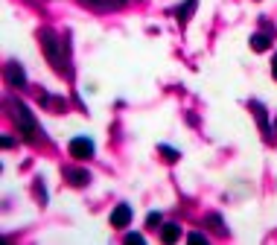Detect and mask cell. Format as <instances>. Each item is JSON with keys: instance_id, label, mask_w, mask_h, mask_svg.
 <instances>
[{"instance_id": "cell-14", "label": "cell", "mask_w": 277, "mask_h": 245, "mask_svg": "<svg viewBox=\"0 0 277 245\" xmlns=\"http://www.w3.org/2000/svg\"><path fill=\"white\" fill-rule=\"evenodd\" d=\"M146 225H149V228H158V225H161V213H149V216H146Z\"/></svg>"}, {"instance_id": "cell-13", "label": "cell", "mask_w": 277, "mask_h": 245, "mask_svg": "<svg viewBox=\"0 0 277 245\" xmlns=\"http://www.w3.org/2000/svg\"><path fill=\"white\" fill-rule=\"evenodd\" d=\"M128 245H143V233H126Z\"/></svg>"}, {"instance_id": "cell-8", "label": "cell", "mask_w": 277, "mask_h": 245, "mask_svg": "<svg viewBox=\"0 0 277 245\" xmlns=\"http://www.w3.org/2000/svg\"><path fill=\"white\" fill-rule=\"evenodd\" d=\"M196 6H198V0H187L184 6H178V9H175V18H178L181 23L190 21V18H193V12H196Z\"/></svg>"}, {"instance_id": "cell-9", "label": "cell", "mask_w": 277, "mask_h": 245, "mask_svg": "<svg viewBox=\"0 0 277 245\" xmlns=\"http://www.w3.org/2000/svg\"><path fill=\"white\" fill-rule=\"evenodd\" d=\"M268 47H271V38H268L266 32H257V35H251V50H257V53H266Z\"/></svg>"}, {"instance_id": "cell-6", "label": "cell", "mask_w": 277, "mask_h": 245, "mask_svg": "<svg viewBox=\"0 0 277 245\" xmlns=\"http://www.w3.org/2000/svg\"><path fill=\"white\" fill-rule=\"evenodd\" d=\"M82 6H91V9L96 12H108V9H114V6H123L126 0H79Z\"/></svg>"}, {"instance_id": "cell-16", "label": "cell", "mask_w": 277, "mask_h": 245, "mask_svg": "<svg viewBox=\"0 0 277 245\" xmlns=\"http://www.w3.org/2000/svg\"><path fill=\"white\" fill-rule=\"evenodd\" d=\"M271 73H274V79H277V56L271 58Z\"/></svg>"}, {"instance_id": "cell-4", "label": "cell", "mask_w": 277, "mask_h": 245, "mask_svg": "<svg viewBox=\"0 0 277 245\" xmlns=\"http://www.w3.org/2000/svg\"><path fill=\"white\" fill-rule=\"evenodd\" d=\"M6 82H9V85H15V88H23V85H26V73H23L21 64H15V61H9V64H6Z\"/></svg>"}, {"instance_id": "cell-7", "label": "cell", "mask_w": 277, "mask_h": 245, "mask_svg": "<svg viewBox=\"0 0 277 245\" xmlns=\"http://www.w3.org/2000/svg\"><path fill=\"white\" fill-rule=\"evenodd\" d=\"M64 178H67L73 187H85L88 181H91V175H88V169H64Z\"/></svg>"}, {"instance_id": "cell-3", "label": "cell", "mask_w": 277, "mask_h": 245, "mask_svg": "<svg viewBox=\"0 0 277 245\" xmlns=\"http://www.w3.org/2000/svg\"><path fill=\"white\" fill-rule=\"evenodd\" d=\"M67 152L76 158V161H88V158H93V140L88 137H73L70 140Z\"/></svg>"}, {"instance_id": "cell-1", "label": "cell", "mask_w": 277, "mask_h": 245, "mask_svg": "<svg viewBox=\"0 0 277 245\" xmlns=\"http://www.w3.org/2000/svg\"><path fill=\"white\" fill-rule=\"evenodd\" d=\"M9 114L15 120V126L21 128V134L26 140H38V123H35V117L29 114V108L23 102H9Z\"/></svg>"}, {"instance_id": "cell-2", "label": "cell", "mask_w": 277, "mask_h": 245, "mask_svg": "<svg viewBox=\"0 0 277 245\" xmlns=\"http://www.w3.org/2000/svg\"><path fill=\"white\" fill-rule=\"evenodd\" d=\"M38 41H41V47H44L50 64H53L58 73H64V70H67V64H64V58H61V44H58V35L53 32V29H41V32H38Z\"/></svg>"}, {"instance_id": "cell-11", "label": "cell", "mask_w": 277, "mask_h": 245, "mask_svg": "<svg viewBox=\"0 0 277 245\" xmlns=\"http://www.w3.org/2000/svg\"><path fill=\"white\" fill-rule=\"evenodd\" d=\"M251 111L257 114V123H260V128H263V131L268 134V117H266V108H263L260 102H251Z\"/></svg>"}, {"instance_id": "cell-5", "label": "cell", "mask_w": 277, "mask_h": 245, "mask_svg": "<svg viewBox=\"0 0 277 245\" xmlns=\"http://www.w3.org/2000/svg\"><path fill=\"white\" fill-rule=\"evenodd\" d=\"M128 222H131V207L128 204H117L114 213H111V225L123 231V228H128Z\"/></svg>"}, {"instance_id": "cell-12", "label": "cell", "mask_w": 277, "mask_h": 245, "mask_svg": "<svg viewBox=\"0 0 277 245\" xmlns=\"http://www.w3.org/2000/svg\"><path fill=\"white\" fill-rule=\"evenodd\" d=\"M158 152H161V155L166 158V161H178V152H175V149H169V146H161Z\"/></svg>"}, {"instance_id": "cell-10", "label": "cell", "mask_w": 277, "mask_h": 245, "mask_svg": "<svg viewBox=\"0 0 277 245\" xmlns=\"http://www.w3.org/2000/svg\"><path fill=\"white\" fill-rule=\"evenodd\" d=\"M161 239L163 242H175V239H181V228H178V225H163L161 228Z\"/></svg>"}, {"instance_id": "cell-17", "label": "cell", "mask_w": 277, "mask_h": 245, "mask_svg": "<svg viewBox=\"0 0 277 245\" xmlns=\"http://www.w3.org/2000/svg\"><path fill=\"white\" fill-rule=\"evenodd\" d=\"M274 128H277V120H274Z\"/></svg>"}, {"instance_id": "cell-15", "label": "cell", "mask_w": 277, "mask_h": 245, "mask_svg": "<svg viewBox=\"0 0 277 245\" xmlns=\"http://www.w3.org/2000/svg\"><path fill=\"white\" fill-rule=\"evenodd\" d=\"M187 239H190V242H201V239H204V233H190Z\"/></svg>"}]
</instances>
